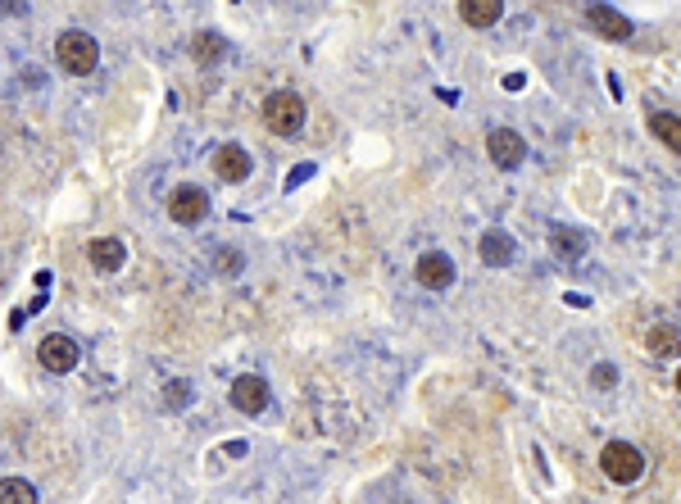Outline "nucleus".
<instances>
[{
	"label": "nucleus",
	"mask_w": 681,
	"mask_h": 504,
	"mask_svg": "<svg viewBox=\"0 0 681 504\" xmlns=\"http://www.w3.org/2000/svg\"><path fill=\"white\" fill-rule=\"evenodd\" d=\"M55 60H60V69L64 73H73V78H87L91 69H96V60H100V46H96V37L91 32H64L60 41H55Z\"/></svg>",
	"instance_id": "f257e3e1"
},
{
	"label": "nucleus",
	"mask_w": 681,
	"mask_h": 504,
	"mask_svg": "<svg viewBox=\"0 0 681 504\" xmlns=\"http://www.w3.org/2000/svg\"><path fill=\"white\" fill-rule=\"evenodd\" d=\"M600 468H604V477H609V482L632 486V482H641V477H645V455L636 450V445H627V441H609L600 450Z\"/></svg>",
	"instance_id": "f03ea898"
},
{
	"label": "nucleus",
	"mask_w": 681,
	"mask_h": 504,
	"mask_svg": "<svg viewBox=\"0 0 681 504\" xmlns=\"http://www.w3.org/2000/svg\"><path fill=\"white\" fill-rule=\"evenodd\" d=\"M264 123H268V132H277V137L300 132L305 128V100H300L296 91H273V96L264 100Z\"/></svg>",
	"instance_id": "7ed1b4c3"
},
{
	"label": "nucleus",
	"mask_w": 681,
	"mask_h": 504,
	"mask_svg": "<svg viewBox=\"0 0 681 504\" xmlns=\"http://www.w3.org/2000/svg\"><path fill=\"white\" fill-rule=\"evenodd\" d=\"M205 214H209V196L200 187H191V182L168 196V218H173V223H182V228H196Z\"/></svg>",
	"instance_id": "20e7f679"
},
{
	"label": "nucleus",
	"mask_w": 681,
	"mask_h": 504,
	"mask_svg": "<svg viewBox=\"0 0 681 504\" xmlns=\"http://www.w3.org/2000/svg\"><path fill=\"white\" fill-rule=\"evenodd\" d=\"M37 359H41V368H50V373H73L82 355H78V341H73V336L50 332L37 346Z\"/></svg>",
	"instance_id": "39448f33"
},
{
	"label": "nucleus",
	"mask_w": 681,
	"mask_h": 504,
	"mask_svg": "<svg viewBox=\"0 0 681 504\" xmlns=\"http://www.w3.org/2000/svg\"><path fill=\"white\" fill-rule=\"evenodd\" d=\"M414 277H418V287H427V291L454 287V264H450V255H441V250H427V255H418Z\"/></svg>",
	"instance_id": "423d86ee"
},
{
	"label": "nucleus",
	"mask_w": 681,
	"mask_h": 504,
	"mask_svg": "<svg viewBox=\"0 0 681 504\" xmlns=\"http://www.w3.org/2000/svg\"><path fill=\"white\" fill-rule=\"evenodd\" d=\"M486 155H491V164H500V168H518L527 159V141L518 137L514 128H495L491 137H486Z\"/></svg>",
	"instance_id": "0eeeda50"
},
{
	"label": "nucleus",
	"mask_w": 681,
	"mask_h": 504,
	"mask_svg": "<svg viewBox=\"0 0 681 504\" xmlns=\"http://www.w3.org/2000/svg\"><path fill=\"white\" fill-rule=\"evenodd\" d=\"M227 400H232L241 414H264V409H268V382H264V377H255V373H246V377H237V382H232Z\"/></svg>",
	"instance_id": "6e6552de"
},
{
	"label": "nucleus",
	"mask_w": 681,
	"mask_h": 504,
	"mask_svg": "<svg viewBox=\"0 0 681 504\" xmlns=\"http://www.w3.org/2000/svg\"><path fill=\"white\" fill-rule=\"evenodd\" d=\"M586 23H591V28L600 32L604 41H627V37H632V23H627V14H618L613 5H586Z\"/></svg>",
	"instance_id": "1a4fd4ad"
},
{
	"label": "nucleus",
	"mask_w": 681,
	"mask_h": 504,
	"mask_svg": "<svg viewBox=\"0 0 681 504\" xmlns=\"http://www.w3.org/2000/svg\"><path fill=\"white\" fill-rule=\"evenodd\" d=\"M87 259H91V268H100V273H119V268L128 264V246L114 241V237H96L87 246Z\"/></svg>",
	"instance_id": "9d476101"
},
{
	"label": "nucleus",
	"mask_w": 681,
	"mask_h": 504,
	"mask_svg": "<svg viewBox=\"0 0 681 504\" xmlns=\"http://www.w3.org/2000/svg\"><path fill=\"white\" fill-rule=\"evenodd\" d=\"M214 173H218L223 182H246V178H250V155L237 146V141H232V146H218Z\"/></svg>",
	"instance_id": "9b49d317"
},
{
	"label": "nucleus",
	"mask_w": 681,
	"mask_h": 504,
	"mask_svg": "<svg viewBox=\"0 0 681 504\" xmlns=\"http://www.w3.org/2000/svg\"><path fill=\"white\" fill-rule=\"evenodd\" d=\"M500 14H504L500 0H459V19L468 28H491V23H500Z\"/></svg>",
	"instance_id": "f8f14e48"
},
{
	"label": "nucleus",
	"mask_w": 681,
	"mask_h": 504,
	"mask_svg": "<svg viewBox=\"0 0 681 504\" xmlns=\"http://www.w3.org/2000/svg\"><path fill=\"white\" fill-rule=\"evenodd\" d=\"M223 55H227V41L218 37V32H196V37H191V60H196L200 69L218 64Z\"/></svg>",
	"instance_id": "ddd939ff"
},
{
	"label": "nucleus",
	"mask_w": 681,
	"mask_h": 504,
	"mask_svg": "<svg viewBox=\"0 0 681 504\" xmlns=\"http://www.w3.org/2000/svg\"><path fill=\"white\" fill-rule=\"evenodd\" d=\"M477 255H482L486 268H504L509 259H514V241L504 237V232H486L482 246H477Z\"/></svg>",
	"instance_id": "4468645a"
},
{
	"label": "nucleus",
	"mask_w": 681,
	"mask_h": 504,
	"mask_svg": "<svg viewBox=\"0 0 681 504\" xmlns=\"http://www.w3.org/2000/svg\"><path fill=\"white\" fill-rule=\"evenodd\" d=\"M550 250H554L559 259H568V264H573V259H582L586 237H582V232H573V228H554V232H550Z\"/></svg>",
	"instance_id": "2eb2a0df"
},
{
	"label": "nucleus",
	"mask_w": 681,
	"mask_h": 504,
	"mask_svg": "<svg viewBox=\"0 0 681 504\" xmlns=\"http://www.w3.org/2000/svg\"><path fill=\"white\" fill-rule=\"evenodd\" d=\"M650 132L672 150V155H681V119H677V114H654Z\"/></svg>",
	"instance_id": "dca6fc26"
},
{
	"label": "nucleus",
	"mask_w": 681,
	"mask_h": 504,
	"mask_svg": "<svg viewBox=\"0 0 681 504\" xmlns=\"http://www.w3.org/2000/svg\"><path fill=\"white\" fill-rule=\"evenodd\" d=\"M681 350V336H677V327H668V323H659V327H650V355H659V359H672Z\"/></svg>",
	"instance_id": "f3484780"
},
{
	"label": "nucleus",
	"mask_w": 681,
	"mask_h": 504,
	"mask_svg": "<svg viewBox=\"0 0 681 504\" xmlns=\"http://www.w3.org/2000/svg\"><path fill=\"white\" fill-rule=\"evenodd\" d=\"M0 504H37V491H32V482H23V477H5V482H0Z\"/></svg>",
	"instance_id": "a211bd4d"
},
{
	"label": "nucleus",
	"mask_w": 681,
	"mask_h": 504,
	"mask_svg": "<svg viewBox=\"0 0 681 504\" xmlns=\"http://www.w3.org/2000/svg\"><path fill=\"white\" fill-rule=\"evenodd\" d=\"M214 264H218V273H241V264H246V259H241L237 250H218Z\"/></svg>",
	"instance_id": "6ab92c4d"
},
{
	"label": "nucleus",
	"mask_w": 681,
	"mask_h": 504,
	"mask_svg": "<svg viewBox=\"0 0 681 504\" xmlns=\"http://www.w3.org/2000/svg\"><path fill=\"white\" fill-rule=\"evenodd\" d=\"M164 396H168V409H182V405H187V396H191V386L187 382H168Z\"/></svg>",
	"instance_id": "aec40b11"
},
{
	"label": "nucleus",
	"mask_w": 681,
	"mask_h": 504,
	"mask_svg": "<svg viewBox=\"0 0 681 504\" xmlns=\"http://www.w3.org/2000/svg\"><path fill=\"white\" fill-rule=\"evenodd\" d=\"M591 382H595V386H613V382H618V373H613L609 364H600V368L591 373Z\"/></svg>",
	"instance_id": "412c9836"
},
{
	"label": "nucleus",
	"mask_w": 681,
	"mask_h": 504,
	"mask_svg": "<svg viewBox=\"0 0 681 504\" xmlns=\"http://www.w3.org/2000/svg\"><path fill=\"white\" fill-rule=\"evenodd\" d=\"M677 391H681V368H677Z\"/></svg>",
	"instance_id": "4be33fe9"
}]
</instances>
